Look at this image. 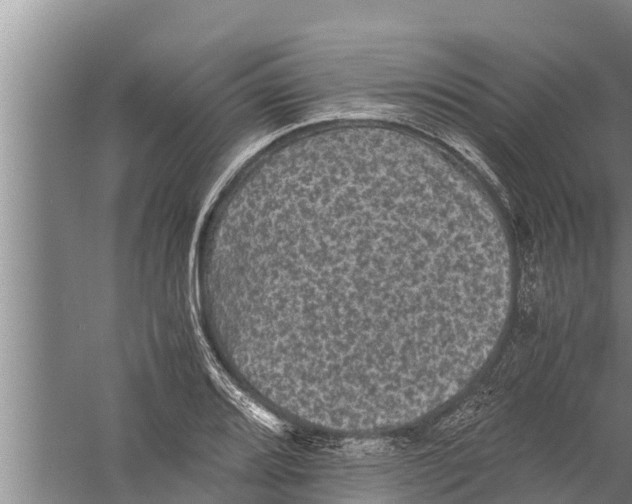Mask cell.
I'll use <instances>...</instances> for the list:
<instances>
[{
	"label": "cell",
	"instance_id": "obj_1",
	"mask_svg": "<svg viewBox=\"0 0 632 504\" xmlns=\"http://www.w3.org/2000/svg\"><path fill=\"white\" fill-rule=\"evenodd\" d=\"M397 188L360 171H327L234 216L237 255L270 331L300 372L353 379L381 349L394 355L404 269Z\"/></svg>",
	"mask_w": 632,
	"mask_h": 504
}]
</instances>
